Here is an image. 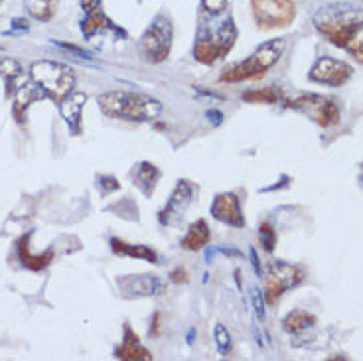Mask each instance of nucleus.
Segmentation results:
<instances>
[{"label": "nucleus", "mask_w": 363, "mask_h": 361, "mask_svg": "<svg viewBox=\"0 0 363 361\" xmlns=\"http://www.w3.org/2000/svg\"><path fill=\"white\" fill-rule=\"evenodd\" d=\"M249 255H251V265H253L255 274H259V277H261V274H263V267H261V262H259V259H257V253H255L253 247L249 249Z\"/></svg>", "instance_id": "c9c22d12"}, {"label": "nucleus", "mask_w": 363, "mask_h": 361, "mask_svg": "<svg viewBox=\"0 0 363 361\" xmlns=\"http://www.w3.org/2000/svg\"><path fill=\"white\" fill-rule=\"evenodd\" d=\"M312 326H316V316H312L306 310H292L282 320V328L289 334H302Z\"/></svg>", "instance_id": "5701e85b"}, {"label": "nucleus", "mask_w": 363, "mask_h": 361, "mask_svg": "<svg viewBox=\"0 0 363 361\" xmlns=\"http://www.w3.org/2000/svg\"><path fill=\"white\" fill-rule=\"evenodd\" d=\"M345 50L350 52V55L354 57L355 62H359V64H363V36H359V34H357V36H355L354 40H352V44L347 45Z\"/></svg>", "instance_id": "c85d7f7f"}, {"label": "nucleus", "mask_w": 363, "mask_h": 361, "mask_svg": "<svg viewBox=\"0 0 363 361\" xmlns=\"http://www.w3.org/2000/svg\"><path fill=\"white\" fill-rule=\"evenodd\" d=\"M170 280L176 282V284H180V282H188V272L184 271V269H176V271L170 272Z\"/></svg>", "instance_id": "72a5a7b5"}, {"label": "nucleus", "mask_w": 363, "mask_h": 361, "mask_svg": "<svg viewBox=\"0 0 363 361\" xmlns=\"http://www.w3.org/2000/svg\"><path fill=\"white\" fill-rule=\"evenodd\" d=\"M312 24L326 42L345 50L363 32V9L350 2H332L316 10Z\"/></svg>", "instance_id": "f03ea898"}, {"label": "nucleus", "mask_w": 363, "mask_h": 361, "mask_svg": "<svg viewBox=\"0 0 363 361\" xmlns=\"http://www.w3.org/2000/svg\"><path fill=\"white\" fill-rule=\"evenodd\" d=\"M85 14H87V18L82 22V34L85 38L97 36L101 32H115V34L125 36V32L107 18V14L103 12V6L97 10H91V12H85Z\"/></svg>", "instance_id": "2eb2a0df"}, {"label": "nucleus", "mask_w": 363, "mask_h": 361, "mask_svg": "<svg viewBox=\"0 0 363 361\" xmlns=\"http://www.w3.org/2000/svg\"><path fill=\"white\" fill-rule=\"evenodd\" d=\"M194 184L190 180H178L176 188L170 194V198L166 201L164 209L158 213L160 226L176 227L180 226V221L186 216V211L190 208L191 199H194Z\"/></svg>", "instance_id": "9b49d317"}, {"label": "nucleus", "mask_w": 363, "mask_h": 361, "mask_svg": "<svg viewBox=\"0 0 363 361\" xmlns=\"http://www.w3.org/2000/svg\"><path fill=\"white\" fill-rule=\"evenodd\" d=\"M30 75H32V82L55 103H62L69 93H73V87H75L73 70L60 62L40 60L36 64H32Z\"/></svg>", "instance_id": "423d86ee"}, {"label": "nucleus", "mask_w": 363, "mask_h": 361, "mask_svg": "<svg viewBox=\"0 0 363 361\" xmlns=\"http://www.w3.org/2000/svg\"><path fill=\"white\" fill-rule=\"evenodd\" d=\"M48 95H45L44 91L38 87L36 83L34 85H20V89L16 91V99H14V109H12V113H14V118L22 123L24 118H26V109L32 105V103H36L40 99H45Z\"/></svg>", "instance_id": "6ab92c4d"}, {"label": "nucleus", "mask_w": 363, "mask_h": 361, "mask_svg": "<svg viewBox=\"0 0 363 361\" xmlns=\"http://www.w3.org/2000/svg\"><path fill=\"white\" fill-rule=\"evenodd\" d=\"M284 50H286V40L284 38L269 40L263 45H259L247 60L225 67L219 79L223 83L257 82V79L267 75V72L271 70L272 65H277V62L284 54Z\"/></svg>", "instance_id": "20e7f679"}, {"label": "nucleus", "mask_w": 363, "mask_h": 361, "mask_svg": "<svg viewBox=\"0 0 363 361\" xmlns=\"http://www.w3.org/2000/svg\"><path fill=\"white\" fill-rule=\"evenodd\" d=\"M174 42V26L172 20L168 14H156L155 20L150 22V26L146 28L145 34L140 36L136 50L140 60L146 64H162L168 60V55L172 52Z\"/></svg>", "instance_id": "39448f33"}, {"label": "nucleus", "mask_w": 363, "mask_h": 361, "mask_svg": "<svg viewBox=\"0 0 363 361\" xmlns=\"http://www.w3.org/2000/svg\"><path fill=\"white\" fill-rule=\"evenodd\" d=\"M237 40V28L233 24L231 12H206L200 9V28L196 36V45H194V57L196 62L203 65L218 64L223 60Z\"/></svg>", "instance_id": "f257e3e1"}, {"label": "nucleus", "mask_w": 363, "mask_h": 361, "mask_svg": "<svg viewBox=\"0 0 363 361\" xmlns=\"http://www.w3.org/2000/svg\"><path fill=\"white\" fill-rule=\"evenodd\" d=\"M352 75H354V67L347 62L332 55H320L310 67L308 79L328 87H342L352 79Z\"/></svg>", "instance_id": "9d476101"}, {"label": "nucleus", "mask_w": 363, "mask_h": 361, "mask_svg": "<svg viewBox=\"0 0 363 361\" xmlns=\"http://www.w3.org/2000/svg\"><path fill=\"white\" fill-rule=\"evenodd\" d=\"M103 184H101V190L105 191V194H109V191H115L118 190L121 186H118V182L115 178H103Z\"/></svg>", "instance_id": "2f4dec72"}, {"label": "nucleus", "mask_w": 363, "mask_h": 361, "mask_svg": "<svg viewBox=\"0 0 363 361\" xmlns=\"http://www.w3.org/2000/svg\"><path fill=\"white\" fill-rule=\"evenodd\" d=\"M160 332V314H155V322H152V330H150V334L156 335Z\"/></svg>", "instance_id": "e433bc0d"}, {"label": "nucleus", "mask_w": 363, "mask_h": 361, "mask_svg": "<svg viewBox=\"0 0 363 361\" xmlns=\"http://www.w3.org/2000/svg\"><path fill=\"white\" fill-rule=\"evenodd\" d=\"M243 101L247 103H263V105H274L282 101V91L279 87H261L243 93Z\"/></svg>", "instance_id": "b1692460"}, {"label": "nucleus", "mask_w": 363, "mask_h": 361, "mask_svg": "<svg viewBox=\"0 0 363 361\" xmlns=\"http://www.w3.org/2000/svg\"><path fill=\"white\" fill-rule=\"evenodd\" d=\"M284 107L296 111L304 117L312 118L316 125L322 128H332L340 125L342 121V109L336 101L324 97V95H316V93H306V95H298L294 99L286 101Z\"/></svg>", "instance_id": "0eeeda50"}, {"label": "nucleus", "mask_w": 363, "mask_h": 361, "mask_svg": "<svg viewBox=\"0 0 363 361\" xmlns=\"http://www.w3.org/2000/svg\"><path fill=\"white\" fill-rule=\"evenodd\" d=\"M87 101V95L85 93H79V91H73L65 97L62 103H60V113L62 117L65 118V123L72 127L73 133H79V121H82V111L83 105Z\"/></svg>", "instance_id": "a211bd4d"}, {"label": "nucleus", "mask_w": 363, "mask_h": 361, "mask_svg": "<svg viewBox=\"0 0 363 361\" xmlns=\"http://www.w3.org/2000/svg\"><path fill=\"white\" fill-rule=\"evenodd\" d=\"M211 216L221 223L237 227V229L245 227L247 223L245 217L241 213V201L233 191H223V194L216 196L213 204H211Z\"/></svg>", "instance_id": "ddd939ff"}, {"label": "nucleus", "mask_w": 363, "mask_h": 361, "mask_svg": "<svg viewBox=\"0 0 363 361\" xmlns=\"http://www.w3.org/2000/svg\"><path fill=\"white\" fill-rule=\"evenodd\" d=\"M0 2H2V0H0Z\"/></svg>", "instance_id": "58836bf2"}, {"label": "nucleus", "mask_w": 363, "mask_h": 361, "mask_svg": "<svg viewBox=\"0 0 363 361\" xmlns=\"http://www.w3.org/2000/svg\"><path fill=\"white\" fill-rule=\"evenodd\" d=\"M359 184L363 186V164H362V168H359Z\"/></svg>", "instance_id": "4c0bfd02"}, {"label": "nucleus", "mask_w": 363, "mask_h": 361, "mask_svg": "<svg viewBox=\"0 0 363 361\" xmlns=\"http://www.w3.org/2000/svg\"><path fill=\"white\" fill-rule=\"evenodd\" d=\"M200 9L206 12H213V14H221L229 10V0H201Z\"/></svg>", "instance_id": "cd10ccee"}, {"label": "nucleus", "mask_w": 363, "mask_h": 361, "mask_svg": "<svg viewBox=\"0 0 363 361\" xmlns=\"http://www.w3.org/2000/svg\"><path fill=\"white\" fill-rule=\"evenodd\" d=\"M130 176H133V184H136V188L143 191L146 198H150L155 194L156 184L160 180V170L155 164L140 162L133 168Z\"/></svg>", "instance_id": "f3484780"}, {"label": "nucleus", "mask_w": 363, "mask_h": 361, "mask_svg": "<svg viewBox=\"0 0 363 361\" xmlns=\"http://www.w3.org/2000/svg\"><path fill=\"white\" fill-rule=\"evenodd\" d=\"M82 2L83 12H91V10H97L103 6V0H79Z\"/></svg>", "instance_id": "473e14b6"}, {"label": "nucleus", "mask_w": 363, "mask_h": 361, "mask_svg": "<svg viewBox=\"0 0 363 361\" xmlns=\"http://www.w3.org/2000/svg\"><path fill=\"white\" fill-rule=\"evenodd\" d=\"M99 111L105 117L127 123H150L162 115V103L150 95L133 91H109L97 97Z\"/></svg>", "instance_id": "7ed1b4c3"}, {"label": "nucleus", "mask_w": 363, "mask_h": 361, "mask_svg": "<svg viewBox=\"0 0 363 361\" xmlns=\"http://www.w3.org/2000/svg\"><path fill=\"white\" fill-rule=\"evenodd\" d=\"M0 77L4 79V85H6L4 95L6 97L16 95V91L22 85V67H20L18 62L12 57H2L0 60Z\"/></svg>", "instance_id": "4be33fe9"}, {"label": "nucleus", "mask_w": 363, "mask_h": 361, "mask_svg": "<svg viewBox=\"0 0 363 361\" xmlns=\"http://www.w3.org/2000/svg\"><path fill=\"white\" fill-rule=\"evenodd\" d=\"M117 289L123 298L160 296L166 292V284L155 274H125L117 279Z\"/></svg>", "instance_id": "f8f14e48"}, {"label": "nucleus", "mask_w": 363, "mask_h": 361, "mask_svg": "<svg viewBox=\"0 0 363 361\" xmlns=\"http://www.w3.org/2000/svg\"><path fill=\"white\" fill-rule=\"evenodd\" d=\"M54 44L60 45V48H62V50H65V52H72V54H75V55H77V57H83V60H85V57H87V60H91V57H93V55H91L89 52H85V50H82V48H77V45L64 44V42H55V40H54Z\"/></svg>", "instance_id": "7c9ffc66"}, {"label": "nucleus", "mask_w": 363, "mask_h": 361, "mask_svg": "<svg viewBox=\"0 0 363 361\" xmlns=\"http://www.w3.org/2000/svg\"><path fill=\"white\" fill-rule=\"evenodd\" d=\"M255 24L263 32L289 28L296 20V4L292 0H251Z\"/></svg>", "instance_id": "6e6552de"}, {"label": "nucleus", "mask_w": 363, "mask_h": 361, "mask_svg": "<svg viewBox=\"0 0 363 361\" xmlns=\"http://www.w3.org/2000/svg\"><path fill=\"white\" fill-rule=\"evenodd\" d=\"M209 239H211V231H209V226L206 219H198V221H194L188 229V233L186 237L180 241L182 249H186V251H201L206 245L209 243Z\"/></svg>", "instance_id": "aec40b11"}, {"label": "nucleus", "mask_w": 363, "mask_h": 361, "mask_svg": "<svg viewBox=\"0 0 363 361\" xmlns=\"http://www.w3.org/2000/svg\"><path fill=\"white\" fill-rule=\"evenodd\" d=\"M30 235L28 233L26 237H22L18 243V253H20V261H22V265L26 267V269H30V271H44L45 267L52 262V259H54V251L50 249V251H45L44 255H32L30 253Z\"/></svg>", "instance_id": "412c9836"}, {"label": "nucleus", "mask_w": 363, "mask_h": 361, "mask_svg": "<svg viewBox=\"0 0 363 361\" xmlns=\"http://www.w3.org/2000/svg\"><path fill=\"white\" fill-rule=\"evenodd\" d=\"M251 298H253L255 310H257V318L263 322L264 320V304H263V294L259 292V289H251Z\"/></svg>", "instance_id": "c756f323"}, {"label": "nucleus", "mask_w": 363, "mask_h": 361, "mask_svg": "<svg viewBox=\"0 0 363 361\" xmlns=\"http://www.w3.org/2000/svg\"><path fill=\"white\" fill-rule=\"evenodd\" d=\"M213 340H216V345H218L219 353H221V355H229V352H231V334H229V330H227L225 326H216V330H213Z\"/></svg>", "instance_id": "bb28decb"}, {"label": "nucleus", "mask_w": 363, "mask_h": 361, "mask_svg": "<svg viewBox=\"0 0 363 361\" xmlns=\"http://www.w3.org/2000/svg\"><path fill=\"white\" fill-rule=\"evenodd\" d=\"M55 4H57V0H24V6H26L28 14L32 18L40 20V22L52 20Z\"/></svg>", "instance_id": "393cba45"}, {"label": "nucleus", "mask_w": 363, "mask_h": 361, "mask_svg": "<svg viewBox=\"0 0 363 361\" xmlns=\"http://www.w3.org/2000/svg\"><path fill=\"white\" fill-rule=\"evenodd\" d=\"M111 249L113 253L118 257H128V259H136V261H148V262H158V255L155 249L146 247V245H133L118 239V237H111Z\"/></svg>", "instance_id": "dca6fc26"}, {"label": "nucleus", "mask_w": 363, "mask_h": 361, "mask_svg": "<svg viewBox=\"0 0 363 361\" xmlns=\"http://www.w3.org/2000/svg\"><path fill=\"white\" fill-rule=\"evenodd\" d=\"M304 269L298 265H291L284 261H271L267 265V274H264V300L267 304H277V300L286 292V290L298 287L304 280Z\"/></svg>", "instance_id": "1a4fd4ad"}, {"label": "nucleus", "mask_w": 363, "mask_h": 361, "mask_svg": "<svg viewBox=\"0 0 363 361\" xmlns=\"http://www.w3.org/2000/svg\"><path fill=\"white\" fill-rule=\"evenodd\" d=\"M115 357L125 361H152V352L146 350L140 338L133 332V328L125 324L123 330V342L115 350Z\"/></svg>", "instance_id": "4468645a"}, {"label": "nucleus", "mask_w": 363, "mask_h": 361, "mask_svg": "<svg viewBox=\"0 0 363 361\" xmlns=\"http://www.w3.org/2000/svg\"><path fill=\"white\" fill-rule=\"evenodd\" d=\"M259 241H261V247H263L264 253H272L274 251V247H277V231L272 229L269 221H264L259 227Z\"/></svg>", "instance_id": "a878e982"}, {"label": "nucleus", "mask_w": 363, "mask_h": 361, "mask_svg": "<svg viewBox=\"0 0 363 361\" xmlns=\"http://www.w3.org/2000/svg\"><path fill=\"white\" fill-rule=\"evenodd\" d=\"M206 117H208L209 123H213V125H219V123L223 121V115H221V111H218V109H209L208 113H206Z\"/></svg>", "instance_id": "f704fd0d"}]
</instances>
